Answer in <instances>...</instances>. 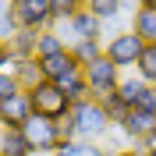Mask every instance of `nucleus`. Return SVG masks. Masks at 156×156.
Segmentation results:
<instances>
[{"instance_id":"obj_1","label":"nucleus","mask_w":156,"mask_h":156,"mask_svg":"<svg viewBox=\"0 0 156 156\" xmlns=\"http://www.w3.org/2000/svg\"><path fill=\"white\" fill-rule=\"evenodd\" d=\"M68 124H71V131H75V142H96V146H103V138H110V131H114V121L107 117V110H103L99 99L78 103V107L71 110Z\"/></svg>"},{"instance_id":"obj_2","label":"nucleus","mask_w":156,"mask_h":156,"mask_svg":"<svg viewBox=\"0 0 156 156\" xmlns=\"http://www.w3.org/2000/svg\"><path fill=\"white\" fill-rule=\"evenodd\" d=\"M29 103H32V114H36V117H50V121H68L71 110H75V103H71L53 82L36 85L29 92Z\"/></svg>"},{"instance_id":"obj_3","label":"nucleus","mask_w":156,"mask_h":156,"mask_svg":"<svg viewBox=\"0 0 156 156\" xmlns=\"http://www.w3.org/2000/svg\"><path fill=\"white\" fill-rule=\"evenodd\" d=\"M142 50H146V43L128 29V32H117V36H110L107 43H103V57H107L117 71H128V68L135 71L138 60H142Z\"/></svg>"},{"instance_id":"obj_4","label":"nucleus","mask_w":156,"mask_h":156,"mask_svg":"<svg viewBox=\"0 0 156 156\" xmlns=\"http://www.w3.org/2000/svg\"><path fill=\"white\" fill-rule=\"evenodd\" d=\"M25 138H29V146L36 149V153L43 156H53L60 149V121H50V117H36L32 114V121L25 128Z\"/></svg>"},{"instance_id":"obj_5","label":"nucleus","mask_w":156,"mask_h":156,"mask_svg":"<svg viewBox=\"0 0 156 156\" xmlns=\"http://www.w3.org/2000/svg\"><path fill=\"white\" fill-rule=\"evenodd\" d=\"M82 71H85V82H89V89H92V99H103V96H110V92H117L121 78H124V71H117L107 57H99L96 64H89V68H82Z\"/></svg>"},{"instance_id":"obj_6","label":"nucleus","mask_w":156,"mask_h":156,"mask_svg":"<svg viewBox=\"0 0 156 156\" xmlns=\"http://www.w3.org/2000/svg\"><path fill=\"white\" fill-rule=\"evenodd\" d=\"M14 14H18L21 29H32V32H46V29H53V21H57L50 0H18V4H14Z\"/></svg>"},{"instance_id":"obj_7","label":"nucleus","mask_w":156,"mask_h":156,"mask_svg":"<svg viewBox=\"0 0 156 156\" xmlns=\"http://www.w3.org/2000/svg\"><path fill=\"white\" fill-rule=\"evenodd\" d=\"M32 121V103H29V92H18L0 103V128L4 131H21V128Z\"/></svg>"},{"instance_id":"obj_8","label":"nucleus","mask_w":156,"mask_h":156,"mask_svg":"<svg viewBox=\"0 0 156 156\" xmlns=\"http://www.w3.org/2000/svg\"><path fill=\"white\" fill-rule=\"evenodd\" d=\"M36 60H39V57H36ZM39 68H43V78H46V82H53V85H57L64 75L78 71L82 64L71 57V50H64V53H57V57H43V60H39Z\"/></svg>"},{"instance_id":"obj_9","label":"nucleus","mask_w":156,"mask_h":156,"mask_svg":"<svg viewBox=\"0 0 156 156\" xmlns=\"http://www.w3.org/2000/svg\"><path fill=\"white\" fill-rule=\"evenodd\" d=\"M131 32L146 46H156V7H135L131 11Z\"/></svg>"},{"instance_id":"obj_10","label":"nucleus","mask_w":156,"mask_h":156,"mask_svg":"<svg viewBox=\"0 0 156 156\" xmlns=\"http://www.w3.org/2000/svg\"><path fill=\"white\" fill-rule=\"evenodd\" d=\"M57 89L71 99V103H75V107H78V103H85V99H92V89H89L85 71H82V68H78V71H71V75H64V78L57 82Z\"/></svg>"},{"instance_id":"obj_11","label":"nucleus","mask_w":156,"mask_h":156,"mask_svg":"<svg viewBox=\"0 0 156 156\" xmlns=\"http://www.w3.org/2000/svg\"><path fill=\"white\" fill-rule=\"evenodd\" d=\"M11 75L18 78V85L25 89V92H32L36 85H43L46 78H43V68H39V60H14V68H11Z\"/></svg>"},{"instance_id":"obj_12","label":"nucleus","mask_w":156,"mask_h":156,"mask_svg":"<svg viewBox=\"0 0 156 156\" xmlns=\"http://www.w3.org/2000/svg\"><path fill=\"white\" fill-rule=\"evenodd\" d=\"M7 46H11V53H14V60H32V57H36V50H39V32L18 29Z\"/></svg>"},{"instance_id":"obj_13","label":"nucleus","mask_w":156,"mask_h":156,"mask_svg":"<svg viewBox=\"0 0 156 156\" xmlns=\"http://www.w3.org/2000/svg\"><path fill=\"white\" fill-rule=\"evenodd\" d=\"M0 156H36V149L29 146L25 131H4L0 128Z\"/></svg>"},{"instance_id":"obj_14","label":"nucleus","mask_w":156,"mask_h":156,"mask_svg":"<svg viewBox=\"0 0 156 156\" xmlns=\"http://www.w3.org/2000/svg\"><path fill=\"white\" fill-rule=\"evenodd\" d=\"M146 89H149V85L135 75V71H131V75H124V78H121V85H117V96L124 99V107H128V110H135V107H138V99L146 96Z\"/></svg>"},{"instance_id":"obj_15","label":"nucleus","mask_w":156,"mask_h":156,"mask_svg":"<svg viewBox=\"0 0 156 156\" xmlns=\"http://www.w3.org/2000/svg\"><path fill=\"white\" fill-rule=\"evenodd\" d=\"M53 156H114L107 146H96V142H60V149Z\"/></svg>"},{"instance_id":"obj_16","label":"nucleus","mask_w":156,"mask_h":156,"mask_svg":"<svg viewBox=\"0 0 156 156\" xmlns=\"http://www.w3.org/2000/svg\"><path fill=\"white\" fill-rule=\"evenodd\" d=\"M71 57H75L82 68H89V64H96V60L103 57V43H99V39H85V43L71 46Z\"/></svg>"},{"instance_id":"obj_17","label":"nucleus","mask_w":156,"mask_h":156,"mask_svg":"<svg viewBox=\"0 0 156 156\" xmlns=\"http://www.w3.org/2000/svg\"><path fill=\"white\" fill-rule=\"evenodd\" d=\"M18 29L21 25H18V14H14V4H11V0H0V39L11 43Z\"/></svg>"},{"instance_id":"obj_18","label":"nucleus","mask_w":156,"mask_h":156,"mask_svg":"<svg viewBox=\"0 0 156 156\" xmlns=\"http://www.w3.org/2000/svg\"><path fill=\"white\" fill-rule=\"evenodd\" d=\"M121 4H124V0H85V11H92V14L107 25V21H117Z\"/></svg>"},{"instance_id":"obj_19","label":"nucleus","mask_w":156,"mask_h":156,"mask_svg":"<svg viewBox=\"0 0 156 156\" xmlns=\"http://www.w3.org/2000/svg\"><path fill=\"white\" fill-rule=\"evenodd\" d=\"M64 39L57 36L53 29H46V32H39V50H36V57L43 60V57H57V53H64Z\"/></svg>"},{"instance_id":"obj_20","label":"nucleus","mask_w":156,"mask_h":156,"mask_svg":"<svg viewBox=\"0 0 156 156\" xmlns=\"http://www.w3.org/2000/svg\"><path fill=\"white\" fill-rule=\"evenodd\" d=\"M135 75L146 82V85H156V46H146L142 50V60H138Z\"/></svg>"},{"instance_id":"obj_21","label":"nucleus","mask_w":156,"mask_h":156,"mask_svg":"<svg viewBox=\"0 0 156 156\" xmlns=\"http://www.w3.org/2000/svg\"><path fill=\"white\" fill-rule=\"evenodd\" d=\"M99 103H103V110H107V117L114 121V128H117V124H121V121L128 117V107H124V99L117 96V92H110V96H103Z\"/></svg>"},{"instance_id":"obj_22","label":"nucleus","mask_w":156,"mask_h":156,"mask_svg":"<svg viewBox=\"0 0 156 156\" xmlns=\"http://www.w3.org/2000/svg\"><path fill=\"white\" fill-rule=\"evenodd\" d=\"M53 4V18L57 21H71L78 11H85V0H50Z\"/></svg>"},{"instance_id":"obj_23","label":"nucleus","mask_w":156,"mask_h":156,"mask_svg":"<svg viewBox=\"0 0 156 156\" xmlns=\"http://www.w3.org/2000/svg\"><path fill=\"white\" fill-rule=\"evenodd\" d=\"M18 92H25V89L18 85V78L11 75V71H0V103L11 99V96H18Z\"/></svg>"},{"instance_id":"obj_24","label":"nucleus","mask_w":156,"mask_h":156,"mask_svg":"<svg viewBox=\"0 0 156 156\" xmlns=\"http://www.w3.org/2000/svg\"><path fill=\"white\" fill-rule=\"evenodd\" d=\"M14 68V53H11V46L0 39V71H11Z\"/></svg>"},{"instance_id":"obj_25","label":"nucleus","mask_w":156,"mask_h":156,"mask_svg":"<svg viewBox=\"0 0 156 156\" xmlns=\"http://www.w3.org/2000/svg\"><path fill=\"white\" fill-rule=\"evenodd\" d=\"M117 156H142V153H135V149L128 146V149H121V153H117Z\"/></svg>"},{"instance_id":"obj_26","label":"nucleus","mask_w":156,"mask_h":156,"mask_svg":"<svg viewBox=\"0 0 156 156\" xmlns=\"http://www.w3.org/2000/svg\"><path fill=\"white\" fill-rule=\"evenodd\" d=\"M135 4L138 7H153V0H135Z\"/></svg>"},{"instance_id":"obj_27","label":"nucleus","mask_w":156,"mask_h":156,"mask_svg":"<svg viewBox=\"0 0 156 156\" xmlns=\"http://www.w3.org/2000/svg\"><path fill=\"white\" fill-rule=\"evenodd\" d=\"M142 156H156V149H149V153H142Z\"/></svg>"},{"instance_id":"obj_28","label":"nucleus","mask_w":156,"mask_h":156,"mask_svg":"<svg viewBox=\"0 0 156 156\" xmlns=\"http://www.w3.org/2000/svg\"><path fill=\"white\" fill-rule=\"evenodd\" d=\"M11 4H18V0H11Z\"/></svg>"},{"instance_id":"obj_29","label":"nucleus","mask_w":156,"mask_h":156,"mask_svg":"<svg viewBox=\"0 0 156 156\" xmlns=\"http://www.w3.org/2000/svg\"><path fill=\"white\" fill-rule=\"evenodd\" d=\"M153 7H156V0H153Z\"/></svg>"}]
</instances>
